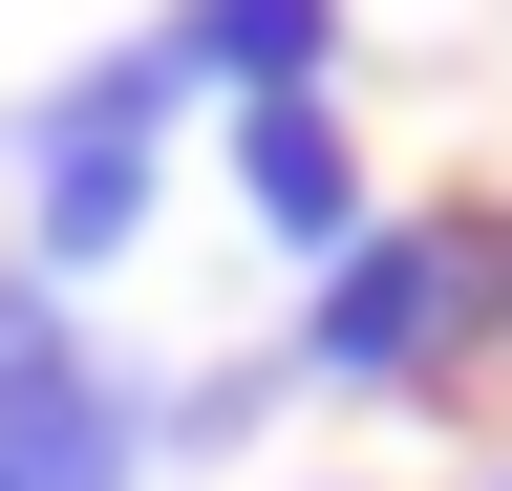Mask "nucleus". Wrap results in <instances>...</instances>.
I'll return each instance as SVG.
<instances>
[{
	"label": "nucleus",
	"instance_id": "f257e3e1",
	"mask_svg": "<svg viewBox=\"0 0 512 491\" xmlns=\"http://www.w3.org/2000/svg\"><path fill=\"white\" fill-rule=\"evenodd\" d=\"M470 342H512V235H470V214H363L342 257H320V299H299V385H427V363H470Z\"/></svg>",
	"mask_w": 512,
	"mask_h": 491
},
{
	"label": "nucleus",
	"instance_id": "f03ea898",
	"mask_svg": "<svg viewBox=\"0 0 512 491\" xmlns=\"http://www.w3.org/2000/svg\"><path fill=\"white\" fill-rule=\"evenodd\" d=\"M150 129H171V65H150V43L86 65V86H43V129H22V171H43V278H86V257L150 235Z\"/></svg>",
	"mask_w": 512,
	"mask_h": 491
},
{
	"label": "nucleus",
	"instance_id": "7ed1b4c3",
	"mask_svg": "<svg viewBox=\"0 0 512 491\" xmlns=\"http://www.w3.org/2000/svg\"><path fill=\"white\" fill-rule=\"evenodd\" d=\"M235 193H256V235L342 257V235H363V150H342V107H320V86H256V107H235Z\"/></svg>",
	"mask_w": 512,
	"mask_h": 491
},
{
	"label": "nucleus",
	"instance_id": "20e7f679",
	"mask_svg": "<svg viewBox=\"0 0 512 491\" xmlns=\"http://www.w3.org/2000/svg\"><path fill=\"white\" fill-rule=\"evenodd\" d=\"M320 43H342V0H171V43H150V65L171 86H320Z\"/></svg>",
	"mask_w": 512,
	"mask_h": 491
},
{
	"label": "nucleus",
	"instance_id": "39448f33",
	"mask_svg": "<svg viewBox=\"0 0 512 491\" xmlns=\"http://www.w3.org/2000/svg\"><path fill=\"white\" fill-rule=\"evenodd\" d=\"M0 491H22V470H0Z\"/></svg>",
	"mask_w": 512,
	"mask_h": 491
},
{
	"label": "nucleus",
	"instance_id": "423d86ee",
	"mask_svg": "<svg viewBox=\"0 0 512 491\" xmlns=\"http://www.w3.org/2000/svg\"><path fill=\"white\" fill-rule=\"evenodd\" d=\"M491 491H512V470H491Z\"/></svg>",
	"mask_w": 512,
	"mask_h": 491
}]
</instances>
